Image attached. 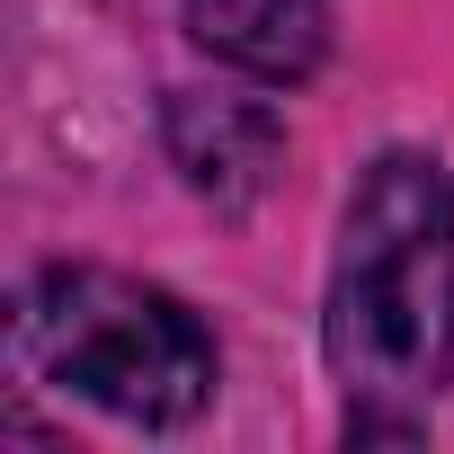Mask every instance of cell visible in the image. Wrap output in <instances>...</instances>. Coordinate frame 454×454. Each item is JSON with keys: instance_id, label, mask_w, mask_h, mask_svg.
Segmentation results:
<instances>
[{"instance_id": "obj_1", "label": "cell", "mask_w": 454, "mask_h": 454, "mask_svg": "<svg viewBox=\"0 0 454 454\" xmlns=\"http://www.w3.org/2000/svg\"><path fill=\"white\" fill-rule=\"evenodd\" d=\"M321 339L348 383V436H410L454 356V187L436 152H383L356 178Z\"/></svg>"}, {"instance_id": "obj_2", "label": "cell", "mask_w": 454, "mask_h": 454, "mask_svg": "<svg viewBox=\"0 0 454 454\" xmlns=\"http://www.w3.org/2000/svg\"><path fill=\"white\" fill-rule=\"evenodd\" d=\"M19 365L125 427H178L214 392V339L205 321L116 268H45L10 312Z\"/></svg>"}, {"instance_id": "obj_3", "label": "cell", "mask_w": 454, "mask_h": 454, "mask_svg": "<svg viewBox=\"0 0 454 454\" xmlns=\"http://www.w3.org/2000/svg\"><path fill=\"white\" fill-rule=\"evenodd\" d=\"M187 27L250 81H303L330 54V0H187Z\"/></svg>"}, {"instance_id": "obj_4", "label": "cell", "mask_w": 454, "mask_h": 454, "mask_svg": "<svg viewBox=\"0 0 454 454\" xmlns=\"http://www.w3.org/2000/svg\"><path fill=\"white\" fill-rule=\"evenodd\" d=\"M277 143H286L277 116L250 98H178V116H169V152H178L187 187L214 205H250L277 169Z\"/></svg>"}]
</instances>
